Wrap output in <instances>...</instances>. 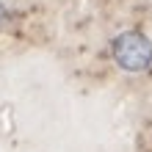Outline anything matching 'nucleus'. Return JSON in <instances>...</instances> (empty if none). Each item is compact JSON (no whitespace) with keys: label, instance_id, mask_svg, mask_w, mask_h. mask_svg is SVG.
<instances>
[{"label":"nucleus","instance_id":"nucleus-1","mask_svg":"<svg viewBox=\"0 0 152 152\" xmlns=\"http://www.w3.org/2000/svg\"><path fill=\"white\" fill-rule=\"evenodd\" d=\"M113 56L124 69H144L152 61V47L138 33H122L113 42Z\"/></svg>","mask_w":152,"mask_h":152}]
</instances>
